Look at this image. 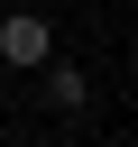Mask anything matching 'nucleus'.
I'll return each mask as SVG.
<instances>
[{
	"instance_id": "nucleus-1",
	"label": "nucleus",
	"mask_w": 138,
	"mask_h": 147,
	"mask_svg": "<svg viewBox=\"0 0 138 147\" xmlns=\"http://www.w3.org/2000/svg\"><path fill=\"white\" fill-rule=\"evenodd\" d=\"M0 64H18V74L55 64V28H46L37 9H9V18H0Z\"/></svg>"
},
{
	"instance_id": "nucleus-2",
	"label": "nucleus",
	"mask_w": 138,
	"mask_h": 147,
	"mask_svg": "<svg viewBox=\"0 0 138 147\" xmlns=\"http://www.w3.org/2000/svg\"><path fill=\"white\" fill-rule=\"evenodd\" d=\"M37 74H46V101L55 110H92V74L83 64H37Z\"/></svg>"
}]
</instances>
